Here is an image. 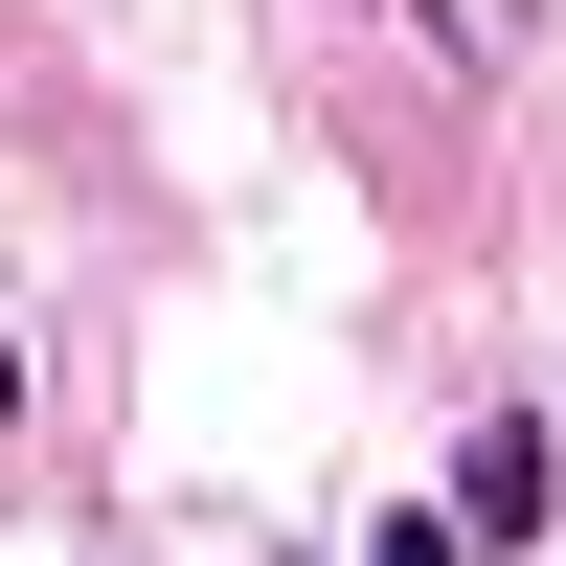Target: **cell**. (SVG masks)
Returning a JSON list of instances; mask_svg holds the SVG:
<instances>
[{
  "mask_svg": "<svg viewBox=\"0 0 566 566\" xmlns=\"http://www.w3.org/2000/svg\"><path fill=\"white\" fill-rule=\"evenodd\" d=\"M544 499H566V476H544V431H476V453H453V522H476V544H522Z\"/></svg>",
  "mask_w": 566,
  "mask_h": 566,
  "instance_id": "6da1fadb",
  "label": "cell"
},
{
  "mask_svg": "<svg viewBox=\"0 0 566 566\" xmlns=\"http://www.w3.org/2000/svg\"><path fill=\"white\" fill-rule=\"evenodd\" d=\"M363 566H476V522H431V499H408V522L363 544Z\"/></svg>",
  "mask_w": 566,
  "mask_h": 566,
  "instance_id": "7a4b0ae2",
  "label": "cell"
},
{
  "mask_svg": "<svg viewBox=\"0 0 566 566\" xmlns=\"http://www.w3.org/2000/svg\"><path fill=\"white\" fill-rule=\"evenodd\" d=\"M0 431H23V363H0Z\"/></svg>",
  "mask_w": 566,
  "mask_h": 566,
  "instance_id": "3957f363",
  "label": "cell"
}]
</instances>
